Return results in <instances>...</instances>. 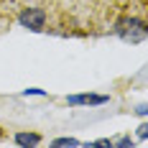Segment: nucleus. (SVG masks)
Listing matches in <instances>:
<instances>
[{
  "instance_id": "9d476101",
  "label": "nucleus",
  "mask_w": 148,
  "mask_h": 148,
  "mask_svg": "<svg viewBox=\"0 0 148 148\" xmlns=\"http://www.w3.org/2000/svg\"><path fill=\"white\" fill-rule=\"evenodd\" d=\"M0 138H3V128H0Z\"/></svg>"
},
{
  "instance_id": "1a4fd4ad",
  "label": "nucleus",
  "mask_w": 148,
  "mask_h": 148,
  "mask_svg": "<svg viewBox=\"0 0 148 148\" xmlns=\"http://www.w3.org/2000/svg\"><path fill=\"white\" fill-rule=\"evenodd\" d=\"M26 95H46L44 89H36V87H31V89H26Z\"/></svg>"
},
{
  "instance_id": "20e7f679",
  "label": "nucleus",
  "mask_w": 148,
  "mask_h": 148,
  "mask_svg": "<svg viewBox=\"0 0 148 148\" xmlns=\"http://www.w3.org/2000/svg\"><path fill=\"white\" fill-rule=\"evenodd\" d=\"M15 146H23V148H33V146H41V135L38 133H15Z\"/></svg>"
},
{
  "instance_id": "423d86ee",
  "label": "nucleus",
  "mask_w": 148,
  "mask_h": 148,
  "mask_svg": "<svg viewBox=\"0 0 148 148\" xmlns=\"http://www.w3.org/2000/svg\"><path fill=\"white\" fill-rule=\"evenodd\" d=\"M112 146L115 148H133L135 140L130 138V135H123V138H118V140H112Z\"/></svg>"
},
{
  "instance_id": "6e6552de",
  "label": "nucleus",
  "mask_w": 148,
  "mask_h": 148,
  "mask_svg": "<svg viewBox=\"0 0 148 148\" xmlns=\"http://www.w3.org/2000/svg\"><path fill=\"white\" fill-rule=\"evenodd\" d=\"M92 146H100V148H112V140H107V138H100V140H92Z\"/></svg>"
},
{
  "instance_id": "39448f33",
  "label": "nucleus",
  "mask_w": 148,
  "mask_h": 148,
  "mask_svg": "<svg viewBox=\"0 0 148 148\" xmlns=\"http://www.w3.org/2000/svg\"><path fill=\"white\" fill-rule=\"evenodd\" d=\"M51 146L54 148H64V146H82L77 138H56V140H51Z\"/></svg>"
},
{
  "instance_id": "f03ea898",
  "label": "nucleus",
  "mask_w": 148,
  "mask_h": 148,
  "mask_svg": "<svg viewBox=\"0 0 148 148\" xmlns=\"http://www.w3.org/2000/svg\"><path fill=\"white\" fill-rule=\"evenodd\" d=\"M18 23L28 31H44L46 26V10L44 8H26L18 15Z\"/></svg>"
},
{
  "instance_id": "f257e3e1",
  "label": "nucleus",
  "mask_w": 148,
  "mask_h": 148,
  "mask_svg": "<svg viewBox=\"0 0 148 148\" xmlns=\"http://www.w3.org/2000/svg\"><path fill=\"white\" fill-rule=\"evenodd\" d=\"M115 33L125 44H140V41H146V36H148V23L143 18L125 15V18H120L115 23Z\"/></svg>"
},
{
  "instance_id": "0eeeda50",
  "label": "nucleus",
  "mask_w": 148,
  "mask_h": 148,
  "mask_svg": "<svg viewBox=\"0 0 148 148\" xmlns=\"http://www.w3.org/2000/svg\"><path fill=\"white\" fill-rule=\"evenodd\" d=\"M138 138H140V140L148 138V123H140V125H138Z\"/></svg>"
},
{
  "instance_id": "7ed1b4c3",
  "label": "nucleus",
  "mask_w": 148,
  "mask_h": 148,
  "mask_svg": "<svg viewBox=\"0 0 148 148\" xmlns=\"http://www.w3.org/2000/svg\"><path fill=\"white\" fill-rule=\"evenodd\" d=\"M66 102L69 105H105L110 102V97L107 95H69Z\"/></svg>"
}]
</instances>
